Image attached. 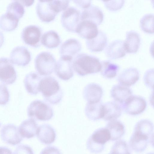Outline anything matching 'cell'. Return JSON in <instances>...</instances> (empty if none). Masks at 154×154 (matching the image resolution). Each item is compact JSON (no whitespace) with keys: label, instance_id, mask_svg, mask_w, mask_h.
<instances>
[{"label":"cell","instance_id":"cell-30","mask_svg":"<svg viewBox=\"0 0 154 154\" xmlns=\"http://www.w3.org/2000/svg\"><path fill=\"white\" fill-rule=\"evenodd\" d=\"M131 90L128 88L120 85H114L110 91L111 97L116 102L122 104L132 95Z\"/></svg>","mask_w":154,"mask_h":154},{"label":"cell","instance_id":"cell-32","mask_svg":"<svg viewBox=\"0 0 154 154\" xmlns=\"http://www.w3.org/2000/svg\"><path fill=\"white\" fill-rule=\"evenodd\" d=\"M19 20L7 13L0 17V28L6 31L15 29L17 26Z\"/></svg>","mask_w":154,"mask_h":154},{"label":"cell","instance_id":"cell-6","mask_svg":"<svg viewBox=\"0 0 154 154\" xmlns=\"http://www.w3.org/2000/svg\"><path fill=\"white\" fill-rule=\"evenodd\" d=\"M81 21V12L77 8L68 7L63 11L61 17L63 26L68 31L76 32V29Z\"/></svg>","mask_w":154,"mask_h":154},{"label":"cell","instance_id":"cell-11","mask_svg":"<svg viewBox=\"0 0 154 154\" xmlns=\"http://www.w3.org/2000/svg\"><path fill=\"white\" fill-rule=\"evenodd\" d=\"M72 60V58L61 56L56 63L55 70V73L61 79L67 81L73 76Z\"/></svg>","mask_w":154,"mask_h":154},{"label":"cell","instance_id":"cell-2","mask_svg":"<svg viewBox=\"0 0 154 154\" xmlns=\"http://www.w3.org/2000/svg\"><path fill=\"white\" fill-rule=\"evenodd\" d=\"M39 90L45 100L52 104L59 103L63 97V92L58 82L52 76H47L42 79Z\"/></svg>","mask_w":154,"mask_h":154},{"label":"cell","instance_id":"cell-35","mask_svg":"<svg viewBox=\"0 0 154 154\" xmlns=\"http://www.w3.org/2000/svg\"><path fill=\"white\" fill-rule=\"evenodd\" d=\"M154 15L148 14L144 15L140 20V26L144 32L150 34L154 32Z\"/></svg>","mask_w":154,"mask_h":154},{"label":"cell","instance_id":"cell-22","mask_svg":"<svg viewBox=\"0 0 154 154\" xmlns=\"http://www.w3.org/2000/svg\"><path fill=\"white\" fill-rule=\"evenodd\" d=\"M107 38L106 34L99 30L97 35L91 39L86 40V44L87 48L91 51L98 52L102 51L106 47Z\"/></svg>","mask_w":154,"mask_h":154},{"label":"cell","instance_id":"cell-39","mask_svg":"<svg viewBox=\"0 0 154 154\" xmlns=\"http://www.w3.org/2000/svg\"><path fill=\"white\" fill-rule=\"evenodd\" d=\"M144 82L147 87L153 89V69H150L145 73L144 76Z\"/></svg>","mask_w":154,"mask_h":154},{"label":"cell","instance_id":"cell-43","mask_svg":"<svg viewBox=\"0 0 154 154\" xmlns=\"http://www.w3.org/2000/svg\"><path fill=\"white\" fill-rule=\"evenodd\" d=\"M0 154H13L9 149L5 147H0Z\"/></svg>","mask_w":154,"mask_h":154},{"label":"cell","instance_id":"cell-40","mask_svg":"<svg viewBox=\"0 0 154 154\" xmlns=\"http://www.w3.org/2000/svg\"><path fill=\"white\" fill-rule=\"evenodd\" d=\"M13 154H34L32 148L26 145H21L18 146Z\"/></svg>","mask_w":154,"mask_h":154},{"label":"cell","instance_id":"cell-44","mask_svg":"<svg viewBox=\"0 0 154 154\" xmlns=\"http://www.w3.org/2000/svg\"><path fill=\"white\" fill-rule=\"evenodd\" d=\"M24 6L29 7L32 5L34 2V0H20Z\"/></svg>","mask_w":154,"mask_h":154},{"label":"cell","instance_id":"cell-4","mask_svg":"<svg viewBox=\"0 0 154 154\" xmlns=\"http://www.w3.org/2000/svg\"><path fill=\"white\" fill-rule=\"evenodd\" d=\"M27 113L29 118L41 121L49 120L54 115L51 107L46 102L38 100L31 103L28 107Z\"/></svg>","mask_w":154,"mask_h":154},{"label":"cell","instance_id":"cell-23","mask_svg":"<svg viewBox=\"0 0 154 154\" xmlns=\"http://www.w3.org/2000/svg\"><path fill=\"white\" fill-rule=\"evenodd\" d=\"M106 56L112 59H116L124 57L126 53L124 46V42L120 40L112 41L105 50Z\"/></svg>","mask_w":154,"mask_h":154},{"label":"cell","instance_id":"cell-46","mask_svg":"<svg viewBox=\"0 0 154 154\" xmlns=\"http://www.w3.org/2000/svg\"><path fill=\"white\" fill-rule=\"evenodd\" d=\"M146 154H154V153H153V152H149V153H147Z\"/></svg>","mask_w":154,"mask_h":154},{"label":"cell","instance_id":"cell-10","mask_svg":"<svg viewBox=\"0 0 154 154\" xmlns=\"http://www.w3.org/2000/svg\"><path fill=\"white\" fill-rule=\"evenodd\" d=\"M17 73L10 59L0 58V81L7 85L13 84L17 79Z\"/></svg>","mask_w":154,"mask_h":154},{"label":"cell","instance_id":"cell-5","mask_svg":"<svg viewBox=\"0 0 154 154\" xmlns=\"http://www.w3.org/2000/svg\"><path fill=\"white\" fill-rule=\"evenodd\" d=\"M56 63L54 55L47 51L38 54L35 60V69L41 75L46 76L52 73L55 70Z\"/></svg>","mask_w":154,"mask_h":154},{"label":"cell","instance_id":"cell-41","mask_svg":"<svg viewBox=\"0 0 154 154\" xmlns=\"http://www.w3.org/2000/svg\"><path fill=\"white\" fill-rule=\"evenodd\" d=\"M40 154H61L60 150L55 146H48L44 148Z\"/></svg>","mask_w":154,"mask_h":154},{"label":"cell","instance_id":"cell-13","mask_svg":"<svg viewBox=\"0 0 154 154\" xmlns=\"http://www.w3.org/2000/svg\"><path fill=\"white\" fill-rule=\"evenodd\" d=\"M1 137L4 142L12 145L19 144L23 138L18 128L13 124H8L3 127L1 131Z\"/></svg>","mask_w":154,"mask_h":154},{"label":"cell","instance_id":"cell-15","mask_svg":"<svg viewBox=\"0 0 154 154\" xmlns=\"http://www.w3.org/2000/svg\"><path fill=\"white\" fill-rule=\"evenodd\" d=\"M82 45L79 41L75 38H69L63 42L60 49L61 56L73 58L81 51Z\"/></svg>","mask_w":154,"mask_h":154},{"label":"cell","instance_id":"cell-27","mask_svg":"<svg viewBox=\"0 0 154 154\" xmlns=\"http://www.w3.org/2000/svg\"><path fill=\"white\" fill-rule=\"evenodd\" d=\"M85 113L88 119L96 121L102 118L103 115V104L100 101L95 103H87L85 109Z\"/></svg>","mask_w":154,"mask_h":154},{"label":"cell","instance_id":"cell-38","mask_svg":"<svg viewBox=\"0 0 154 154\" xmlns=\"http://www.w3.org/2000/svg\"><path fill=\"white\" fill-rule=\"evenodd\" d=\"M10 94L6 86L3 84H0V105H6L9 100Z\"/></svg>","mask_w":154,"mask_h":154},{"label":"cell","instance_id":"cell-21","mask_svg":"<svg viewBox=\"0 0 154 154\" xmlns=\"http://www.w3.org/2000/svg\"><path fill=\"white\" fill-rule=\"evenodd\" d=\"M41 79V76L37 72H32L27 74L24 80L27 92L31 95L37 94L39 92V85Z\"/></svg>","mask_w":154,"mask_h":154},{"label":"cell","instance_id":"cell-36","mask_svg":"<svg viewBox=\"0 0 154 154\" xmlns=\"http://www.w3.org/2000/svg\"><path fill=\"white\" fill-rule=\"evenodd\" d=\"M108 154H131L129 146L125 140H118L112 146Z\"/></svg>","mask_w":154,"mask_h":154},{"label":"cell","instance_id":"cell-12","mask_svg":"<svg viewBox=\"0 0 154 154\" xmlns=\"http://www.w3.org/2000/svg\"><path fill=\"white\" fill-rule=\"evenodd\" d=\"M31 59L30 52L24 46L14 47L10 53V60L13 64L25 66L29 64Z\"/></svg>","mask_w":154,"mask_h":154},{"label":"cell","instance_id":"cell-24","mask_svg":"<svg viewBox=\"0 0 154 154\" xmlns=\"http://www.w3.org/2000/svg\"><path fill=\"white\" fill-rule=\"evenodd\" d=\"M140 43V38L138 33L134 31H130L126 34L124 46L126 53H135L138 51Z\"/></svg>","mask_w":154,"mask_h":154},{"label":"cell","instance_id":"cell-1","mask_svg":"<svg viewBox=\"0 0 154 154\" xmlns=\"http://www.w3.org/2000/svg\"><path fill=\"white\" fill-rule=\"evenodd\" d=\"M73 69L77 74L83 76L100 71L101 64L97 57L85 53L78 54L72 60Z\"/></svg>","mask_w":154,"mask_h":154},{"label":"cell","instance_id":"cell-34","mask_svg":"<svg viewBox=\"0 0 154 154\" xmlns=\"http://www.w3.org/2000/svg\"><path fill=\"white\" fill-rule=\"evenodd\" d=\"M25 11L24 5L20 0H14L8 5L6 13L19 19L23 16Z\"/></svg>","mask_w":154,"mask_h":154},{"label":"cell","instance_id":"cell-45","mask_svg":"<svg viewBox=\"0 0 154 154\" xmlns=\"http://www.w3.org/2000/svg\"><path fill=\"white\" fill-rule=\"evenodd\" d=\"M4 42V36L3 33L0 31V48L2 46Z\"/></svg>","mask_w":154,"mask_h":154},{"label":"cell","instance_id":"cell-37","mask_svg":"<svg viewBox=\"0 0 154 154\" xmlns=\"http://www.w3.org/2000/svg\"><path fill=\"white\" fill-rule=\"evenodd\" d=\"M106 7L111 11H116L120 9L124 5V0L102 1Z\"/></svg>","mask_w":154,"mask_h":154},{"label":"cell","instance_id":"cell-19","mask_svg":"<svg viewBox=\"0 0 154 154\" xmlns=\"http://www.w3.org/2000/svg\"><path fill=\"white\" fill-rule=\"evenodd\" d=\"M150 142V139L147 136L133 132L130 139L129 145L133 151L137 153H140L146 149Z\"/></svg>","mask_w":154,"mask_h":154},{"label":"cell","instance_id":"cell-16","mask_svg":"<svg viewBox=\"0 0 154 154\" xmlns=\"http://www.w3.org/2000/svg\"><path fill=\"white\" fill-rule=\"evenodd\" d=\"M103 17V14L101 9L94 5H91L88 8L83 9L81 13V21L88 20L97 26L102 23Z\"/></svg>","mask_w":154,"mask_h":154},{"label":"cell","instance_id":"cell-42","mask_svg":"<svg viewBox=\"0 0 154 154\" xmlns=\"http://www.w3.org/2000/svg\"><path fill=\"white\" fill-rule=\"evenodd\" d=\"M74 3L79 7L84 9L89 7L91 4V0H73Z\"/></svg>","mask_w":154,"mask_h":154},{"label":"cell","instance_id":"cell-33","mask_svg":"<svg viewBox=\"0 0 154 154\" xmlns=\"http://www.w3.org/2000/svg\"><path fill=\"white\" fill-rule=\"evenodd\" d=\"M101 75L104 77L111 79L115 77L119 69V66L117 64L109 61L106 60L101 62Z\"/></svg>","mask_w":154,"mask_h":154},{"label":"cell","instance_id":"cell-14","mask_svg":"<svg viewBox=\"0 0 154 154\" xmlns=\"http://www.w3.org/2000/svg\"><path fill=\"white\" fill-rule=\"evenodd\" d=\"M98 31L96 24L90 21L84 20L80 22L76 32L81 37L89 40L96 37Z\"/></svg>","mask_w":154,"mask_h":154},{"label":"cell","instance_id":"cell-29","mask_svg":"<svg viewBox=\"0 0 154 154\" xmlns=\"http://www.w3.org/2000/svg\"><path fill=\"white\" fill-rule=\"evenodd\" d=\"M134 132L147 137L150 140V143L153 144V125L151 121L143 119L138 121L135 126Z\"/></svg>","mask_w":154,"mask_h":154},{"label":"cell","instance_id":"cell-26","mask_svg":"<svg viewBox=\"0 0 154 154\" xmlns=\"http://www.w3.org/2000/svg\"><path fill=\"white\" fill-rule=\"evenodd\" d=\"M38 128L35 120L29 118L22 122L18 128V130L23 138L30 139L36 135Z\"/></svg>","mask_w":154,"mask_h":154},{"label":"cell","instance_id":"cell-9","mask_svg":"<svg viewBox=\"0 0 154 154\" xmlns=\"http://www.w3.org/2000/svg\"><path fill=\"white\" fill-rule=\"evenodd\" d=\"M37 16L42 21L50 22L55 19L58 14L52 0H38L36 7Z\"/></svg>","mask_w":154,"mask_h":154},{"label":"cell","instance_id":"cell-17","mask_svg":"<svg viewBox=\"0 0 154 154\" xmlns=\"http://www.w3.org/2000/svg\"><path fill=\"white\" fill-rule=\"evenodd\" d=\"M36 135L42 143L49 145L53 143L56 138V132L50 125L44 124L38 126Z\"/></svg>","mask_w":154,"mask_h":154},{"label":"cell","instance_id":"cell-8","mask_svg":"<svg viewBox=\"0 0 154 154\" xmlns=\"http://www.w3.org/2000/svg\"><path fill=\"white\" fill-rule=\"evenodd\" d=\"M122 105V108L127 113L131 115H137L145 110L146 102L141 96L132 95Z\"/></svg>","mask_w":154,"mask_h":154},{"label":"cell","instance_id":"cell-7","mask_svg":"<svg viewBox=\"0 0 154 154\" xmlns=\"http://www.w3.org/2000/svg\"><path fill=\"white\" fill-rule=\"evenodd\" d=\"M42 28L34 25L27 26L23 29L21 37L24 43L31 47L37 48L41 45Z\"/></svg>","mask_w":154,"mask_h":154},{"label":"cell","instance_id":"cell-28","mask_svg":"<svg viewBox=\"0 0 154 154\" xmlns=\"http://www.w3.org/2000/svg\"><path fill=\"white\" fill-rule=\"evenodd\" d=\"M106 128L109 131L111 141H115L122 138L125 133V127L123 123L117 120L109 121Z\"/></svg>","mask_w":154,"mask_h":154},{"label":"cell","instance_id":"cell-31","mask_svg":"<svg viewBox=\"0 0 154 154\" xmlns=\"http://www.w3.org/2000/svg\"><path fill=\"white\" fill-rule=\"evenodd\" d=\"M61 43L60 38L56 31L50 30L45 32L42 35L41 43L49 48H53L58 46Z\"/></svg>","mask_w":154,"mask_h":154},{"label":"cell","instance_id":"cell-18","mask_svg":"<svg viewBox=\"0 0 154 154\" xmlns=\"http://www.w3.org/2000/svg\"><path fill=\"white\" fill-rule=\"evenodd\" d=\"M83 96L87 103H95L99 102L102 97L103 91L102 88L95 83L87 85L84 88Z\"/></svg>","mask_w":154,"mask_h":154},{"label":"cell","instance_id":"cell-25","mask_svg":"<svg viewBox=\"0 0 154 154\" xmlns=\"http://www.w3.org/2000/svg\"><path fill=\"white\" fill-rule=\"evenodd\" d=\"M103 115L102 118L106 121L116 120L121 115L122 107L117 102L109 101L103 104Z\"/></svg>","mask_w":154,"mask_h":154},{"label":"cell","instance_id":"cell-20","mask_svg":"<svg viewBox=\"0 0 154 154\" xmlns=\"http://www.w3.org/2000/svg\"><path fill=\"white\" fill-rule=\"evenodd\" d=\"M139 78L138 70L135 68H129L121 72L118 77V81L120 85L127 87L134 84Z\"/></svg>","mask_w":154,"mask_h":154},{"label":"cell","instance_id":"cell-3","mask_svg":"<svg viewBox=\"0 0 154 154\" xmlns=\"http://www.w3.org/2000/svg\"><path fill=\"white\" fill-rule=\"evenodd\" d=\"M110 138L109 132L106 128H98L87 140V148L91 153H99L104 150L105 143L110 140Z\"/></svg>","mask_w":154,"mask_h":154}]
</instances>
